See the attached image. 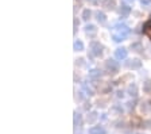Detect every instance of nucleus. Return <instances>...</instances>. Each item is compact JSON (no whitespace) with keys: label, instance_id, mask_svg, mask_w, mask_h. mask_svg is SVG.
Segmentation results:
<instances>
[{"label":"nucleus","instance_id":"23","mask_svg":"<svg viewBox=\"0 0 151 134\" xmlns=\"http://www.w3.org/2000/svg\"><path fill=\"white\" fill-rule=\"evenodd\" d=\"M148 109H151V106L148 102H145V103H142V111H147Z\"/></svg>","mask_w":151,"mask_h":134},{"label":"nucleus","instance_id":"10","mask_svg":"<svg viewBox=\"0 0 151 134\" xmlns=\"http://www.w3.org/2000/svg\"><path fill=\"white\" fill-rule=\"evenodd\" d=\"M99 119V114L96 111H91V112H88V115H86V119H85V121H86V123L88 125H93L94 122L97 121Z\"/></svg>","mask_w":151,"mask_h":134},{"label":"nucleus","instance_id":"4","mask_svg":"<svg viewBox=\"0 0 151 134\" xmlns=\"http://www.w3.org/2000/svg\"><path fill=\"white\" fill-rule=\"evenodd\" d=\"M126 65L128 69H140L142 68V61L139 58H134V60H127Z\"/></svg>","mask_w":151,"mask_h":134},{"label":"nucleus","instance_id":"13","mask_svg":"<svg viewBox=\"0 0 151 134\" xmlns=\"http://www.w3.org/2000/svg\"><path fill=\"white\" fill-rule=\"evenodd\" d=\"M89 134H107V131L101 126H93L89 129Z\"/></svg>","mask_w":151,"mask_h":134},{"label":"nucleus","instance_id":"2","mask_svg":"<svg viewBox=\"0 0 151 134\" xmlns=\"http://www.w3.org/2000/svg\"><path fill=\"white\" fill-rule=\"evenodd\" d=\"M103 53H104L103 43H100V41H91V43H89V54H92L93 57H103Z\"/></svg>","mask_w":151,"mask_h":134},{"label":"nucleus","instance_id":"1","mask_svg":"<svg viewBox=\"0 0 151 134\" xmlns=\"http://www.w3.org/2000/svg\"><path fill=\"white\" fill-rule=\"evenodd\" d=\"M129 33H131V30H129V27L127 25H124V23H117V25H115V27H113L112 39L115 42H122L128 37Z\"/></svg>","mask_w":151,"mask_h":134},{"label":"nucleus","instance_id":"29","mask_svg":"<svg viewBox=\"0 0 151 134\" xmlns=\"http://www.w3.org/2000/svg\"><path fill=\"white\" fill-rule=\"evenodd\" d=\"M123 96H124V92H123V91H119V92H117V98H123Z\"/></svg>","mask_w":151,"mask_h":134},{"label":"nucleus","instance_id":"15","mask_svg":"<svg viewBox=\"0 0 151 134\" xmlns=\"http://www.w3.org/2000/svg\"><path fill=\"white\" fill-rule=\"evenodd\" d=\"M73 49H74V51H82L85 49L84 42L81 39H76L74 43H73Z\"/></svg>","mask_w":151,"mask_h":134},{"label":"nucleus","instance_id":"6","mask_svg":"<svg viewBox=\"0 0 151 134\" xmlns=\"http://www.w3.org/2000/svg\"><path fill=\"white\" fill-rule=\"evenodd\" d=\"M84 31L89 38H93L94 35L97 34V27H96L94 25H86L85 26V29H84Z\"/></svg>","mask_w":151,"mask_h":134},{"label":"nucleus","instance_id":"14","mask_svg":"<svg viewBox=\"0 0 151 134\" xmlns=\"http://www.w3.org/2000/svg\"><path fill=\"white\" fill-rule=\"evenodd\" d=\"M101 75H103V72L100 69H97V68H93V69L89 70V77L91 79H100Z\"/></svg>","mask_w":151,"mask_h":134},{"label":"nucleus","instance_id":"18","mask_svg":"<svg viewBox=\"0 0 151 134\" xmlns=\"http://www.w3.org/2000/svg\"><path fill=\"white\" fill-rule=\"evenodd\" d=\"M91 16H92V11L89 10V8H86V10L82 11V14H81L82 20H85V22H88V20L91 19Z\"/></svg>","mask_w":151,"mask_h":134},{"label":"nucleus","instance_id":"17","mask_svg":"<svg viewBox=\"0 0 151 134\" xmlns=\"http://www.w3.org/2000/svg\"><path fill=\"white\" fill-rule=\"evenodd\" d=\"M131 49L135 53H142L143 51V45L140 42H134V43H131Z\"/></svg>","mask_w":151,"mask_h":134},{"label":"nucleus","instance_id":"22","mask_svg":"<svg viewBox=\"0 0 151 134\" xmlns=\"http://www.w3.org/2000/svg\"><path fill=\"white\" fill-rule=\"evenodd\" d=\"M78 25H80V22H78V19L77 18H74V22H73V26H74V29H73V33H77V30H78Z\"/></svg>","mask_w":151,"mask_h":134},{"label":"nucleus","instance_id":"19","mask_svg":"<svg viewBox=\"0 0 151 134\" xmlns=\"http://www.w3.org/2000/svg\"><path fill=\"white\" fill-rule=\"evenodd\" d=\"M143 92L151 93V80H146L145 83H143Z\"/></svg>","mask_w":151,"mask_h":134},{"label":"nucleus","instance_id":"26","mask_svg":"<svg viewBox=\"0 0 151 134\" xmlns=\"http://www.w3.org/2000/svg\"><path fill=\"white\" fill-rule=\"evenodd\" d=\"M140 3L143 4V6H148V4L151 3V0H140Z\"/></svg>","mask_w":151,"mask_h":134},{"label":"nucleus","instance_id":"21","mask_svg":"<svg viewBox=\"0 0 151 134\" xmlns=\"http://www.w3.org/2000/svg\"><path fill=\"white\" fill-rule=\"evenodd\" d=\"M140 127L143 129H151V119H146V121L142 122V126Z\"/></svg>","mask_w":151,"mask_h":134},{"label":"nucleus","instance_id":"9","mask_svg":"<svg viewBox=\"0 0 151 134\" xmlns=\"http://www.w3.org/2000/svg\"><path fill=\"white\" fill-rule=\"evenodd\" d=\"M94 18L100 25H105L107 23V15L103 12V11H96L94 12Z\"/></svg>","mask_w":151,"mask_h":134},{"label":"nucleus","instance_id":"5","mask_svg":"<svg viewBox=\"0 0 151 134\" xmlns=\"http://www.w3.org/2000/svg\"><path fill=\"white\" fill-rule=\"evenodd\" d=\"M127 56H128V50H127V48H117L116 50H115V58L119 60V61L126 60Z\"/></svg>","mask_w":151,"mask_h":134},{"label":"nucleus","instance_id":"12","mask_svg":"<svg viewBox=\"0 0 151 134\" xmlns=\"http://www.w3.org/2000/svg\"><path fill=\"white\" fill-rule=\"evenodd\" d=\"M143 34L147 35V38L151 41V19L143 25Z\"/></svg>","mask_w":151,"mask_h":134},{"label":"nucleus","instance_id":"16","mask_svg":"<svg viewBox=\"0 0 151 134\" xmlns=\"http://www.w3.org/2000/svg\"><path fill=\"white\" fill-rule=\"evenodd\" d=\"M82 126V117L77 111H74V129L81 127Z\"/></svg>","mask_w":151,"mask_h":134},{"label":"nucleus","instance_id":"28","mask_svg":"<svg viewBox=\"0 0 151 134\" xmlns=\"http://www.w3.org/2000/svg\"><path fill=\"white\" fill-rule=\"evenodd\" d=\"M135 1V0H123V3H126V4H132Z\"/></svg>","mask_w":151,"mask_h":134},{"label":"nucleus","instance_id":"27","mask_svg":"<svg viewBox=\"0 0 151 134\" xmlns=\"http://www.w3.org/2000/svg\"><path fill=\"white\" fill-rule=\"evenodd\" d=\"M127 104H128V109H134V107H135V104H134V102H128V103H127Z\"/></svg>","mask_w":151,"mask_h":134},{"label":"nucleus","instance_id":"24","mask_svg":"<svg viewBox=\"0 0 151 134\" xmlns=\"http://www.w3.org/2000/svg\"><path fill=\"white\" fill-rule=\"evenodd\" d=\"M89 4H92V6H99L100 4V0H86Z\"/></svg>","mask_w":151,"mask_h":134},{"label":"nucleus","instance_id":"25","mask_svg":"<svg viewBox=\"0 0 151 134\" xmlns=\"http://www.w3.org/2000/svg\"><path fill=\"white\" fill-rule=\"evenodd\" d=\"M82 107H84V110H86V111H88V110L91 109V103L85 102V103H84V106H82Z\"/></svg>","mask_w":151,"mask_h":134},{"label":"nucleus","instance_id":"8","mask_svg":"<svg viewBox=\"0 0 151 134\" xmlns=\"http://www.w3.org/2000/svg\"><path fill=\"white\" fill-rule=\"evenodd\" d=\"M127 93H128L129 96H132V98H136L139 93V89H138V85H136L135 83H131L128 85V88H127Z\"/></svg>","mask_w":151,"mask_h":134},{"label":"nucleus","instance_id":"7","mask_svg":"<svg viewBox=\"0 0 151 134\" xmlns=\"http://www.w3.org/2000/svg\"><path fill=\"white\" fill-rule=\"evenodd\" d=\"M81 91H82V92H84L86 96H93V95H94L93 88H92V87H89L86 81H82V83H81Z\"/></svg>","mask_w":151,"mask_h":134},{"label":"nucleus","instance_id":"11","mask_svg":"<svg viewBox=\"0 0 151 134\" xmlns=\"http://www.w3.org/2000/svg\"><path fill=\"white\" fill-rule=\"evenodd\" d=\"M119 14H120L122 16H128L129 14H131V7H129V4L123 3L122 7L119 8Z\"/></svg>","mask_w":151,"mask_h":134},{"label":"nucleus","instance_id":"20","mask_svg":"<svg viewBox=\"0 0 151 134\" xmlns=\"http://www.w3.org/2000/svg\"><path fill=\"white\" fill-rule=\"evenodd\" d=\"M104 6H105V8H107V10H113L116 4H115V1H113V0H105V1H104Z\"/></svg>","mask_w":151,"mask_h":134},{"label":"nucleus","instance_id":"3","mask_svg":"<svg viewBox=\"0 0 151 134\" xmlns=\"http://www.w3.org/2000/svg\"><path fill=\"white\" fill-rule=\"evenodd\" d=\"M104 68H105V70H107L108 73L116 75L120 70V64H119V61H116L115 58H108L104 62Z\"/></svg>","mask_w":151,"mask_h":134}]
</instances>
